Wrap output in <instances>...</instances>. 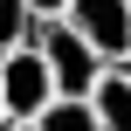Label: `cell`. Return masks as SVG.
<instances>
[{"mask_svg": "<svg viewBox=\"0 0 131 131\" xmlns=\"http://www.w3.org/2000/svg\"><path fill=\"white\" fill-rule=\"evenodd\" d=\"M48 97H55V76H48L41 48H35V41H14V48L0 55V111H7V117H41Z\"/></svg>", "mask_w": 131, "mask_h": 131, "instance_id": "cell-2", "label": "cell"}, {"mask_svg": "<svg viewBox=\"0 0 131 131\" xmlns=\"http://www.w3.org/2000/svg\"><path fill=\"white\" fill-rule=\"evenodd\" d=\"M90 111H97V124H104V131H131V76L117 69V62L97 76V90H90Z\"/></svg>", "mask_w": 131, "mask_h": 131, "instance_id": "cell-4", "label": "cell"}, {"mask_svg": "<svg viewBox=\"0 0 131 131\" xmlns=\"http://www.w3.org/2000/svg\"><path fill=\"white\" fill-rule=\"evenodd\" d=\"M28 35H35V7L28 0H0V55L14 41H28Z\"/></svg>", "mask_w": 131, "mask_h": 131, "instance_id": "cell-6", "label": "cell"}, {"mask_svg": "<svg viewBox=\"0 0 131 131\" xmlns=\"http://www.w3.org/2000/svg\"><path fill=\"white\" fill-rule=\"evenodd\" d=\"M0 124H7V111H0Z\"/></svg>", "mask_w": 131, "mask_h": 131, "instance_id": "cell-10", "label": "cell"}, {"mask_svg": "<svg viewBox=\"0 0 131 131\" xmlns=\"http://www.w3.org/2000/svg\"><path fill=\"white\" fill-rule=\"evenodd\" d=\"M0 131H35V117H7V124H0Z\"/></svg>", "mask_w": 131, "mask_h": 131, "instance_id": "cell-8", "label": "cell"}, {"mask_svg": "<svg viewBox=\"0 0 131 131\" xmlns=\"http://www.w3.org/2000/svg\"><path fill=\"white\" fill-rule=\"evenodd\" d=\"M35 7V21H55V14H69V0H28Z\"/></svg>", "mask_w": 131, "mask_h": 131, "instance_id": "cell-7", "label": "cell"}, {"mask_svg": "<svg viewBox=\"0 0 131 131\" xmlns=\"http://www.w3.org/2000/svg\"><path fill=\"white\" fill-rule=\"evenodd\" d=\"M35 48H41V62H48V76H55V90H62V97H90V90H97V76L111 69V62L76 35L62 14H55V21H35Z\"/></svg>", "mask_w": 131, "mask_h": 131, "instance_id": "cell-1", "label": "cell"}, {"mask_svg": "<svg viewBox=\"0 0 131 131\" xmlns=\"http://www.w3.org/2000/svg\"><path fill=\"white\" fill-rule=\"evenodd\" d=\"M104 62H124L131 55V0H69V14H62Z\"/></svg>", "mask_w": 131, "mask_h": 131, "instance_id": "cell-3", "label": "cell"}, {"mask_svg": "<svg viewBox=\"0 0 131 131\" xmlns=\"http://www.w3.org/2000/svg\"><path fill=\"white\" fill-rule=\"evenodd\" d=\"M35 131H104L97 124V111H90V97H48L41 104V117H35Z\"/></svg>", "mask_w": 131, "mask_h": 131, "instance_id": "cell-5", "label": "cell"}, {"mask_svg": "<svg viewBox=\"0 0 131 131\" xmlns=\"http://www.w3.org/2000/svg\"><path fill=\"white\" fill-rule=\"evenodd\" d=\"M117 69H124V76H131V55H124V62H117Z\"/></svg>", "mask_w": 131, "mask_h": 131, "instance_id": "cell-9", "label": "cell"}]
</instances>
